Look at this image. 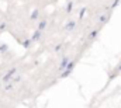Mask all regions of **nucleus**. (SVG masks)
<instances>
[{
	"label": "nucleus",
	"mask_w": 121,
	"mask_h": 108,
	"mask_svg": "<svg viewBox=\"0 0 121 108\" xmlns=\"http://www.w3.org/2000/svg\"><path fill=\"white\" fill-rule=\"evenodd\" d=\"M72 72H73V70H69V69L62 70V72H60V79H66V77H69V76L72 75Z\"/></svg>",
	"instance_id": "5"
},
{
	"label": "nucleus",
	"mask_w": 121,
	"mask_h": 108,
	"mask_svg": "<svg viewBox=\"0 0 121 108\" xmlns=\"http://www.w3.org/2000/svg\"><path fill=\"white\" fill-rule=\"evenodd\" d=\"M38 14H39V11H38V10H34V11L31 13V16H30V20L31 21H35V20L38 18Z\"/></svg>",
	"instance_id": "8"
},
{
	"label": "nucleus",
	"mask_w": 121,
	"mask_h": 108,
	"mask_svg": "<svg viewBox=\"0 0 121 108\" xmlns=\"http://www.w3.org/2000/svg\"><path fill=\"white\" fill-rule=\"evenodd\" d=\"M41 37H42V29H37V31H34L31 39H32V42H37V41L41 39Z\"/></svg>",
	"instance_id": "2"
},
{
	"label": "nucleus",
	"mask_w": 121,
	"mask_h": 108,
	"mask_svg": "<svg viewBox=\"0 0 121 108\" xmlns=\"http://www.w3.org/2000/svg\"><path fill=\"white\" fill-rule=\"evenodd\" d=\"M13 84H14V81H11V83H6L4 88H6V90H11V88H13Z\"/></svg>",
	"instance_id": "14"
},
{
	"label": "nucleus",
	"mask_w": 121,
	"mask_h": 108,
	"mask_svg": "<svg viewBox=\"0 0 121 108\" xmlns=\"http://www.w3.org/2000/svg\"><path fill=\"white\" fill-rule=\"evenodd\" d=\"M75 65H76V63H75L73 60H72V62L69 60V63H68V66H66V69H69V70H73V67H75Z\"/></svg>",
	"instance_id": "12"
},
{
	"label": "nucleus",
	"mask_w": 121,
	"mask_h": 108,
	"mask_svg": "<svg viewBox=\"0 0 121 108\" xmlns=\"http://www.w3.org/2000/svg\"><path fill=\"white\" fill-rule=\"evenodd\" d=\"M97 34H99V31H97V29L91 31V32H90V35H89V39H94V38L97 37Z\"/></svg>",
	"instance_id": "10"
},
{
	"label": "nucleus",
	"mask_w": 121,
	"mask_h": 108,
	"mask_svg": "<svg viewBox=\"0 0 121 108\" xmlns=\"http://www.w3.org/2000/svg\"><path fill=\"white\" fill-rule=\"evenodd\" d=\"M68 63H69V58H66V56H63L62 59H60V63H59V70H65L66 69V66H68Z\"/></svg>",
	"instance_id": "4"
},
{
	"label": "nucleus",
	"mask_w": 121,
	"mask_h": 108,
	"mask_svg": "<svg viewBox=\"0 0 121 108\" xmlns=\"http://www.w3.org/2000/svg\"><path fill=\"white\" fill-rule=\"evenodd\" d=\"M85 13H86V10H85V8H82V10H80V13H79V18H83Z\"/></svg>",
	"instance_id": "15"
},
{
	"label": "nucleus",
	"mask_w": 121,
	"mask_h": 108,
	"mask_svg": "<svg viewBox=\"0 0 121 108\" xmlns=\"http://www.w3.org/2000/svg\"><path fill=\"white\" fill-rule=\"evenodd\" d=\"M47 24H48L47 20H41V21L38 23V29H44V28L47 27Z\"/></svg>",
	"instance_id": "9"
},
{
	"label": "nucleus",
	"mask_w": 121,
	"mask_h": 108,
	"mask_svg": "<svg viewBox=\"0 0 121 108\" xmlns=\"http://www.w3.org/2000/svg\"><path fill=\"white\" fill-rule=\"evenodd\" d=\"M16 72H17V69H16V67H11V69H10V70L3 76V83L6 84V83H9V81L13 80V76L16 75Z\"/></svg>",
	"instance_id": "1"
},
{
	"label": "nucleus",
	"mask_w": 121,
	"mask_h": 108,
	"mask_svg": "<svg viewBox=\"0 0 121 108\" xmlns=\"http://www.w3.org/2000/svg\"><path fill=\"white\" fill-rule=\"evenodd\" d=\"M118 4H120V0H114V3L111 4V8H114V7H117Z\"/></svg>",
	"instance_id": "16"
},
{
	"label": "nucleus",
	"mask_w": 121,
	"mask_h": 108,
	"mask_svg": "<svg viewBox=\"0 0 121 108\" xmlns=\"http://www.w3.org/2000/svg\"><path fill=\"white\" fill-rule=\"evenodd\" d=\"M114 72H116V73H120V72H121V63L116 67V70H114Z\"/></svg>",
	"instance_id": "17"
},
{
	"label": "nucleus",
	"mask_w": 121,
	"mask_h": 108,
	"mask_svg": "<svg viewBox=\"0 0 121 108\" xmlns=\"http://www.w3.org/2000/svg\"><path fill=\"white\" fill-rule=\"evenodd\" d=\"M31 44H32V39H31V38H27V39H24V41L21 42V45H23L24 48H30Z\"/></svg>",
	"instance_id": "6"
},
{
	"label": "nucleus",
	"mask_w": 121,
	"mask_h": 108,
	"mask_svg": "<svg viewBox=\"0 0 121 108\" xmlns=\"http://www.w3.org/2000/svg\"><path fill=\"white\" fill-rule=\"evenodd\" d=\"M3 29H6V24H4V23L0 24V31H3Z\"/></svg>",
	"instance_id": "18"
},
{
	"label": "nucleus",
	"mask_w": 121,
	"mask_h": 108,
	"mask_svg": "<svg viewBox=\"0 0 121 108\" xmlns=\"http://www.w3.org/2000/svg\"><path fill=\"white\" fill-rule=\"evenodd\" d=\"M72 8H73V1L72 0H69L68 3H66V13H72Z\"/></svg>",
	"instance_id": "7"
},
{
	"label": "nucleus",
	"mask_w": 121,
	"mask_h": 108,
	"mask_svg": "<svg viewBox=\"0 0 121 108\" xmlns=\"http://www.w3.org/2000/svg\"><path fill=\"white\" fill-rule=\"evenodd\" d=\"M76 27V21H73V20H70V21H68L66 23V25H65V31H68V32H72L73 29Z\"/></svg>",
	"instance_id": "3"
},
{
	"label": "nucleus",
	"mask_w": 121,
	"mask_h": 108,
	"mask_svg": "<svg viewBox=\"0 0 121 108\" xmlns=\"http://www.w3.org/2000/svg\"><path fill=\"white\" fill-rule=\"evenodd\" d=\"M7 49H9V46H7V45H4V44H3V45H0V52H1V54L7 52Z\"/></svg>",
	"instance_id": "13"
},
{
	"label": "nucleus",
	"mask_w": 121,
	"mask_h": 108,
	"mask_svg": "<svg viewBox=\"0 0 121 108\" xmlns=\"http://www.w3.org/2000/svg\"><path fill=\"white\" fill-rule=\"evenodd\" d=\"M107 20H108V17H107L106 14L100 16V18H99V21H100V23H103V24H104V23H107Z\"/></svg>",
	"instance_id": "11"
},
{
	"label": "nucleus",
	"mask_w": 121,
	"mask_h": 108,
	"mask_svg": "<svg viewBox=\"0 0 121 108\" xmlns=\"http://www.w3.org/2000/svg\"><path fill=\"white\" fill-rule=\"evenodd\" d=\"M60 48H62V45H56V46H55V51H59Z\"/></svg>",
	"instance_id": "19"
}]
</instances>
